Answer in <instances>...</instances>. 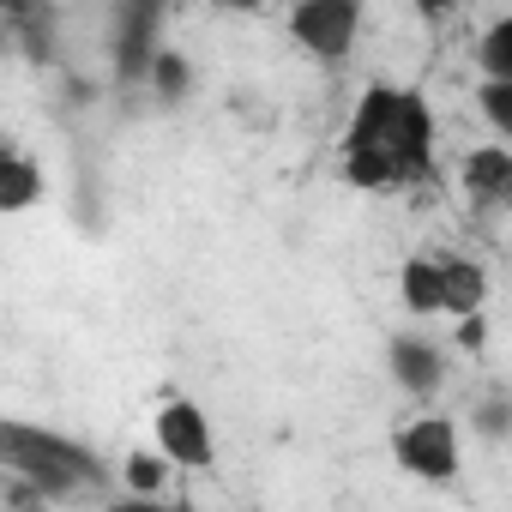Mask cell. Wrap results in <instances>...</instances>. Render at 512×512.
I'll list each match as a JSON object with an SVG mask.
<instances>
[{
    "instance_id": "obj_1",
    "label": "cell",
    "mask_w": 512,
    "mask_h": 512,
    "mask_svg": "<svg viewBox=\"0 0 512 512\" xmlns=\"http://www.w3.org/2000/svg\"><path fill=\"white\" fill-rule=\"evenodd\" d=\"M434 109L410 85H368L350 127H344V181L362 193H392L416 187L434 169Z\"/></svg>"
},
{
    "instance_id": "obj_2",
    "label": "cell",
    "mask_w": 512,
    "mask_h": 512,
    "mask_svg": "<svg viewBox=\"0 0 512 512\" xmlns=\"http://www.w3.org/2000/svg\"><path fill=\"white\" fill-rule=\"evenodd\" d=\"M0 464L19 482H31L37 494H85V488L109 482V470L91 446H79L73 434H55V428H31V422H0Z\"/></svg>"
},
{
    "instance_id": "obj_3",
    "label": "cell",
    "mask_w": 512,
    "mask_h": 512,
    "mask_svg": "<svg viewBox=\"0 0 512 512\" xmlns=\"http://www.w3.org/2000/svg\"><path fill=\"white\" fill-rule=\"evenodd\" d=\"M392 458H398V470L416 476V482H434V488L452 482L458 464H464L458 422H452V416H416V422H404V428L392 434Z\"/></svg>"
},
{
    "instance_id": "obj_4",
    "label": "cell",
    "mask_w": 512,
    "mask_h": 512,
    "mask_svg": "<svg viewBox=\"0 0 512 512\" xmlns=\"http://www.w3.org/2000/svg\"><path fill=\"white\" fill-rule=\"evenodd\" d=\"M151 440H157V458L169 470H211L217 464V434H211V416L193 404V398H163L157 422H151Z\"/></svg>"
},
{
    "instance_id": "obj_5",
    "label": "cell",
    "mask_w": 512,
    "mask_h": 512,
    "mask_svg": "<svg viewBox=\"0 0 512 512\" xmlns=\"http://www.w3.org/2000/svg\"><path fill=\"white\" fill-rule=\"evenodd\" d=\"M284 25H290L296 49H308L314 61H344L356 49L362 7H356V0H296Z\"/></svg>"
},
{
    "instance_id": "obj_6",
    "label": "cell",
    "mask_w": 512,
    "mask_h": 512,
    "mask_svg": "<svg viewBox=\"0 0 512 512\" xmlns=\"http://www.w3.org/2000/svg\"><path fill=\"white\" fill-rule=\"evenodd\" d=\"M386 368H392V380H398L404 392H416V398L440 392V380H446V356H440L428 338H416V332H398V338L386 344Z\"/></svg>"
},
{
    "instance_id": "obj_7",
    "label": "cell",
    "mask_w": 512,
    "mask_h": 512,
    "mask_svg": "<svg viewBox=\"0 0 512 512\" xmlns=\"http://www.w3.org/2000/svg\"><path fill=\"white\" fill-rule=\"evenodd\" d=\"M440 314H452V320L488 314V266L482 260H440Z\"/></svg>"
},
{
    "instance_id": "obj_8",
    "label": "cell",
    "mask_w": 512,
    "mask_h": 512,
    "mask_svg": "<svg viewBox=\"0 0 512 512\" xmlns=\"http://www.w3.org/2000/svg\"><path fill=\"white\" fill-rule=\"evenodd\" d=\"M37 199H43V163L25 157L7 133H0V217L31 211Z\"/></svg>"
},
{
    "instance_id": "obj_9",
    "label": "cell",
    "mask_w": 512,
    "mask_h": 512,
    "mask_svg": "<svg viewBox=\"0 0 512 512\" xmlns=\"http://www.w3.org/2000/svg\"><path fill=\"white\" fill-rule=\"evenodd\" d=\"M464 193L476 205L512 199V145H476V151H464Z\"/></svg>"
},
{
    "instance_id": "obj_10",
    "label": "cell",
    "mask_w": 512,
    "mask_h": 512,
    "mask_svg": "<svg viewBox=\"0 0 512 512\" xmlns=\"http://www.w3.org/2000/svg\"><path fill=\"white\" fill-rule=\"evenodd\" d=\"M157 49H163L157 43V13L151 7H133L121 19V37H115V73L121 79H145V67H151Z\"/></svg>"
},
{
    "instance_id": "obj_11",
    "label": "cell",
    "mask_w": 512,
    "mask_h": 512,
    "mask_svg": "<svg viewBox=\"0 0 512 512\" xmlns=\"http://www.w3.org/2000/svg\"><path fill=\"white\" fill-rule=\"evenodd\" d=\"M398 302L416 314V320H428V314H440V260H404L398 266Z\"/></svg>"
},
{
    "instance_id": "obj_12",
    "label": "cell",
    "mask_w": 512,
    "mask_h": 512,
    "mask_svg": "<svg viewBox=\"0 0 512 512\" xmlns=\"http://www.w3.org/2000/svg\"><path fill=\"white\" fill-rule=\"evenodd\" d=\"M145 85H151L163 103H187V97H193V61L163 43V49L151 55V67H145Z\"/></svg>"
},
{
    "instance_id": "obj_13",
    "label": "cell",
    "mask_w": 512,
    "mask_h": 512,
    "mask_svg": "<svg viewBox=\"0 0 512 512\" xmlns=\"http://www.w3.org/2000/svg\"><path fill=\"white\" fill-rule=\"evenodd\" d=\"M476 61H482V79H494V85H512V13H500V19L488 25V37H482Z\"/></svg>"
},
{
    "instance_id": "obj_14",
    "label": "cell",
    "mask_w": 512,
    "mask_h": 512,
    "mask_svg": "<svg viewBox=\"0 0 512 512\" xmlns=\"http://www.w3.org/2000/svg\"><path fill=\"white\" fill-rule=\"evenodd\" d=\"M476 109L488 115L494 139H512V85H494V79H482V91H476Z\"/></svg>"
},
{
    "instance_id": "obj_15",
    "label": "cell",
    "mask_w": 512,
    "mask_h": 512,
    "mask_svg": "<svg viewBox=\"0 0 512 512\" xmlns=\"http://www.w3.org/2000/svg\"><path fill=\"white\" fill-rule=\"evenodd\" d=\"M163 482H169V464H163L157 452H133V458H127V488H133L139 500H157Z\"/></svg>"
},
{
    "instance_id": "obj_16",
    "label": "cell",
    "mask_w": 512,
    "mask_h": 512,
    "mask_svg": "<svg viewBox=\"0 0 512 512\" xmlns=\"http://www.w3.org/2000/svg\"><path fill=\"white\" fill-rule=\"evenodd\" d=\"M458 344H464L470 356H482V350H488V314H470V320H458Z\"/></svg>"
},
{
    "instance_id": "obj_17",
    "label": "cell",
    "mask_w": 512,
    "mask_h": 512,
    "mask_svg": "<svg viewBox=\"0 0 512 512\" xmlns=\"http://www.w3.org/2000/svg\"><path fill=\"white\" fill-rule=\"evenodd\" d=\"M476 428H482L488 440H500V434H506V398H494V404H482V410H476Z\"/></svg>"
},
{
    "instance_id": "obj_18",
    "label": "cell",
    "mask_w": 512,
    "mask_h": 512,
    "mask_svg": "<svg viewBox=\"0 0 512 512\" xmlns=\"http://www.w3.org/2000/svg\"><path fill=\"white\" fill-rule=\"evenodd\" d=\"M103 512H163V500H139V494H127V500H115V506H103Z\"/></svg>"
},
{
    "instance_id": "obj_19",
    "label": "cell",
    "mask_w": 512,
    "mask_h": 512,
    "mask_svg": "<svg viewBox=\"0 0 512 512\" xmlns=\"http://www.w3.org/2000/svg\"><path fill=\"white\" fill-rule=\"evenodd\" d=\"M163 512H187V506H163Z\"/></svg>"
}]
</instances>
